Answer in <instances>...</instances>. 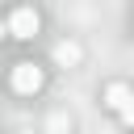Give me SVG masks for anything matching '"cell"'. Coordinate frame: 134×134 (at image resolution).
Returning <instances> with one entry per match:
<instances>
[{"label":"cell","instance_id":"cell-1","mask_svg":"<svg viewBox=\"0 0 134 134\" xmlns=\"http://www.w3.org/2000/svg\"><path fill=\"white\" fill-rule=\"evenodd\" d=\"M13 88H17V92H38V88H42V67L17 63V67H13Z\"/></svg>","mask_w":134,"mask_h":134},{"label":"cell","instance_id":"cell-2","mask_svg":"<svg viewBox=\"0 0 134 134\" xmlns=\"http://www.w3.org/2000/svg\"><path fill=\"white\" fill-rule=\"evenodd\" d=\"M8 34H13V38H34V34H38V13H34V8H17V13L8 17Z\"/></svg>","mask_w":134,"mask_h":134},{"label":"cell","instance_id":"cell-3","mask_svg":"<svg viewBox=\"0 0 134 134\" xmlns=\"http://www.w3.org/2000/svg\"><path fill=\"white\" fill-rule=\"evenodd\" d=\"M130 100H134V92H130L126 84H109V92H105V105H109V109H117V113H121Z\"/></svg>","mask_w":134,"mask_h":134},{"label":"cell","instance_id":"cell-4","mask_svg":"<svg viewBox=\"0 0 134 134\" xmlns=\"http://www.w3.org/2000/svg\"><path fill=\"white\" fill-rule=\"evenodd\" d=\"M54 59H59V63H75V59H80V46H71V42H63V46L54 50Z\"/></svg>","mask_w":134,"mask_h":134},{"label":"cell","instance_id":"cell-5","mask_svg":"<svg viewBox=\"0 0 134 134\" xmlns=\"http://www.w3.org/2000/svg\"><path fill=\"white\" fill-rule=\"evenodd\" d=\"M121 121H130V126H134V100H130V105L121 109Z\"/></svg>","mask_w":134,"mask_h":134}]
</instances>
